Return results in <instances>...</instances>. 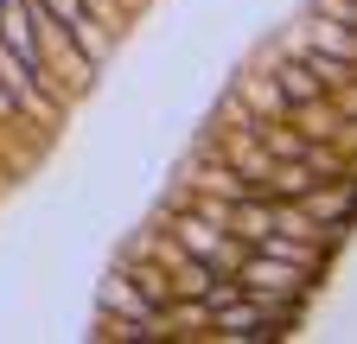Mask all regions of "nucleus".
<instances>
[{"instance_id":"nucleus-1","label":"nucleus","mask_w":357,"mask_h":344,"mask_svg":"<svg viewBox=\"0 0 357 344\" xmlns=\"http://www.w3.org/2000/svg\"><path fill=\"white\" fill-rule=\"evenodd\" d=\"M0 38L20 52V64H26L32 77H45V58H38V45H32V7H26V0H7V7H0Z\"/></svg>"},{"instance_id":"nucleus-2","label":"nucleus","mask_w":357,"mask_h":344,"mask_svg":"<svg viewBox=\"0 0 357 344\" xmlns=\"http://www.w3.org/2000/svg\"><path fill=\"white\" fill-rule=\"evenodd\" d=\"M45 13H52V19H64V32H77L83 58H102V52H109V32L83 13V0H45Z\"/></svg>"},{"instance_id":"nucleus-3","label":"nucleus","mask_w":357,"mask_h":344,"mask_svg":"<svg viewBox=\"0 0 357 344\" xmlns=\"http://www.w3.org/2000/svg\"><path fill=\"white\" fill-rule=\"evenodd\" d=\"M0 83H7L13 96H26V90H32V70H26V64L7 52V38H0Z\"/></svg>"},{"instance_id":"nucleus-4","label":"nucleus","mask_w":357,"mask_h":344,"mask_svg":"<svg viewBox=\"0 0 357 344\" xmlns=\"http://www.w3.org/2000/svg\"><path fill=\"white\" fill-rule=\"evenodd\" d=\"M0 115H13V90H7V83H0Z\"/></svg>"}]
</instances>
